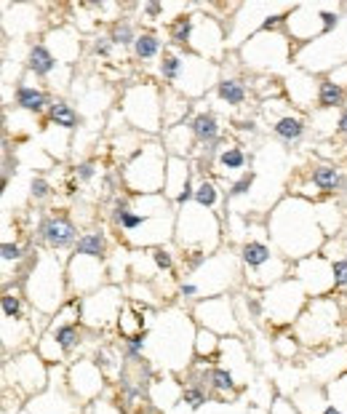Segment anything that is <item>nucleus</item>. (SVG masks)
<instances>
[{
  "instance_id": "16",
  "label": "nucleus",
  "mask_w": 347,
  "mask_h": 414,
  "mask_svg": "<svg viewBox=\"0 0 347 414\" xmlns=\"http://www.w3.org/2000/svg\"><path fill=\"white\" fill-rule=\"evenodd\" d=\"M184 51L195 54L200 59L217 62V65H222L227 59V54H230L224 22H219L211 14H206L198 3L193 5V32H190V41H187V49Z\"/></svg>"
},
{
  "instance_id": "29",
  "label": "nucleus",
  "mask_w": 347,
  "mask_h": 414,
  "mask_svg": "<svg viewBox=\"0 0 347 414\" xmlns=\"http://www.w3.org/2000/svg\"><path fill=\"white\" fill-rule=\"evenodd\" d=\"M246 75V70H227V67H222V80L214 89V99L222 104V110H227V107L230 110L246 107L248 97L254 94Z\"/></svg>"
},
{
  "instance_id": "41",
  "label": "nucleus",
  "mask_w": 347,
  "mask_h": 414,
  "mask_svg": "<svg viewBox=\"0 0 347 414\" xmlns=\"http://www.w3.org/2000/svg\"><path fill=\"white\" fill-rule=\"evenodd\" d=\"M46 121L51 123V126H56V128H62V131H75L77 126H80V110L75 107L73 102H67V99L56 97L53 102H51L49 113H46Z\"/></svg>"
},
{
  "instance_id": "1",
  "label": "nucleus",
  "mask_w": 347,
  "mask_h": 414,
  "mask_svg": "<svg viewBox=\"0 0 347 414\" xmlns=\"http://www.w3.org/2000/svg\"><path fill=\"white\" fill-rule=\"evenodd\" d=\"M265 225L270 244L289 262L321 254L328 241L318 220L315 203L297 195H280L278 203L265 214Z\"/></svg>"
},
{
  "instance_id": "4",
  "label": "nucleus",
  "mask_w": 347,
  "mask_h": 414,
  "mask_svg": "<svg viewBox=\"0 0 347 414\" xmlns=\"http://www.w3.org/2000/svg\"><path fill=\"white\" fill-rule=\"evenodd\" d=\"M155 78L190 102H200L203 97L208 99V94H214V89L219 86L222 65L200 59L195 54L169 43L160 62L155 65Z\"/></svg>"
},
{
  "instance_id": "30",
  "label": "nucleus",
  "mask_w": 347,
  "mask_h": 414,
  "mask_svg": "<svg viewBox=\"0 0 347 414\" xmlns=\"http://www.w3.org/2000/svg\"><path fill=\"white\" fill-rule=\"evenodd\" d=\"M251 163H254V155L246 150V145L243 142H232L227 137V142H224V147L217 155V163H214V176L235 182L238 176L246 174V169H251Z\"/></svg>"
},
{
  "instance_id": "55",
  "label": "nucleus",
  "mask_w": 347,
  "mask_h": 414,
  "mask_svg": "<svg viewBox=\"0 0 347 414\" xmlns=\"http://www.w3.org/2000/svg\"><path fill=\"white\" fill-rule=\"evenodd\" d=\"M267 414H299V409L286 398V395H275L273 404H270V412Z\"/></svg>"
},
{
  "instance_id": "23",
  "label": "nucleus",
  "mask_w": 347,
  "mask_h": 414,
  "mask_svg": "<svg viewBox=\"0 0 347 414\" xmlns=\"http://www.w3.org/2000/svg\"><path fill=\"white\" fill-rule=\"evenodd\" d=\"M291 275L304 286V292L310 294V299L337 294V286H334V268H331V260H328L323 251L291 262Z\"/></svg>"
},
{
  "instance_id": "44",
  "label": "nucleus",
  "mask_w": 347,
  "mask_h": 414,
  "mask_svg": "<svg viewBox=\"0 0 347 414\" xmlns=\"http://www.w3.org/2000/svg\"><path fill=\"white\" fill-rule=\"evenodd\" d=\"M315 209H318V220H321L326 238H331V235L337 238L342 230V209L334 200H321V203H315Z\"/></svg>"
},
{
  "instance_id": "58",
  "label": "nucleus",
  "mask_w": 347,
  "mask_h": 414,
  "mask_svg": "<svg viewBox=\"0 0 347 414\" xmlns=\"http://www.w3.org/2000/svg\"><path fill=\"white\" fill-rule=\"evenodd\" d=\"M134 414H160V412H158V409H152V406H149V404H147V406H142V409H136V412H134Z\"/></svg>"
},
{
  "instance_id": "50",
  "label": "nucleus",
  "mask_w": 347,
  "mask_h": 414,
  "mask_svg": "<svg viewBox=\"0 0 347 414\" xmlns=\"http://www.w3.org/2000/svg\"><path fill=\"white\" fill-rule=\"evenodd\" d=\"M99 174H101V163L99 161H94V158L80 161V163H75L73 166V179L77 182V185H86V182L97 179Z\"/></svg>"
},
{
  "instance_id": "26",
  "label": "nucleus",
  "mask_w": 347,
  "mask_h": 414,
  "mask_svg": "<svg viewBox=\"0 0 347 414\" xmlns=\"http://www.w3.org/2000/svg\"><path fill=\"white\" fill-rule=\"evenodd\" d=\"M318 86H321V78L304 73L297 65L283 75V97L289 99V104L299 113L318 110Z\"/></svg>"
},
{
  "instance_id": "37",
  "label": "nucleus",
  "mask_w": 347,
  "mask_h": 414,
  "mask_svg": "<svg viewBox=\"0 0 347 414\" xmlns=\"http://www.w3.org/2000/svg\"><path fill=\"white\" fill-rule=\"evenodd\" d=\"M166 41H163V35L155 30V27H142L139 30V35H136V41H134V46H131V56H134V62H139L142 67L149 65V62H160V56H163V51H166Z\"/></svg>"
},
{
  "instance_id": "43",
  "label": "nucleus",
  "mask_w": 347,
  "mask_h": 414,
  "mask_svg": "<svg viewBox=\"0 0 347 414\" xmlns=\"http://www.w3.org/2000/svg\"><path fill=\"white\" fill-rule=\"evenodd\" d=\"M0 262H3V278L11 273V265L16 268V273L25 278V270H19L22 265L27 262V249L16 238H11V241H3L0 244Z\"/></svg>"
},
{
  "instance_id": "42",
  "label": "nucleus",
  "mask_w": 347,
  "mask_h": 414,
  "mask_svg": "<svg viewBox=\"0 0 347 414\" xmlns=\"http://www.w3.org/2000/svg\"><path fill=\"white\" fill-rule=\"evenodd\" d=\"M342 107H347V91L342 86L331 83L328 78H321V86H318V110L337 113Z\"/></svg>"
},
{
  "instance_id": "20",
  "label": "nucleus",
  "mask_w": 347,
  "mask_h": 414,
  "mask_svg": "<svg viewBox=\"0 0 347 414\" xmlns=\"http://www.w3.org/2000/svg\"><path fill=\"white\" fill-rule=\"evenodd\" d=\"M35 235H38V246H43V249H49L53 254L70 260V254L75 251L83 230L77 227V222L67 211H49L46 217H40V222H38Z\"/></svg>"
},
{
  "instance_id": "31",
  "label": "nucleus",
  "mask_w": 347,
  "mask_h": 414,
  "mask_svg": "<svg viewBox=\"0 0 347 414\" xmlns=\"http://www.w3.org/2000/svg\"><path fill=\"white\" fill-rule=\"evenodd\" d=\"M158 316V310H152L147 305H139L134 299L125 297V305L118 318V329H115V337L118 340H128V337H136V334H147L152 321Z\"/></svg>"
},
{
  "instance_id": "19",
  "label": "nucleus",
  "mask_w": 347,
  "mask_h": 414,
  "mask_svg": "<svg viewBox=\"0 0 347 414\" xmlns=\"http://www.w3.org/2000/svg\"><path fill=\"white\" fill-rule=\"evenodd\" d=\"M29 414H83L86 406L75 401L67 388V366H51V382L43 393L29 398L25 404Z\"/></svg>"
},
{
  "instance_id": "48",
  "label": "nucleus",
  "mask_w": 347,
  "mask_h": 414,
  "mask_svg": "<svg viewBox=\"0 0 347 414\" xmlns=\"http://www.w3.org/2000/svg\"><path fill=\"white\" fill-rule=\"evenodd\" d=\"M326 395H328V404L337 406L339 412L347 414V371H342L339 377H334L328 385H326Z\"/></svg>"
},
{
  "instance_id": "56",
  "label": "nucleus",
  "mask_w": 347,
  "mask_h": 414,
  "mask_svg": "<svg viewBox=\"0 0 347 414\" xmlns=\"http://www.w3.org/2000/svg\"><path fill=\"white\" fill-rule=\"evenodd\" d=\"M326 78H328L331 83H337V86H342V89H345V91H347V62H345V65H339V67H334V70H331V73L326 75Z\"/></svg>"
},
{
  "instance_id": "54",
  "label": "nucleus",
  "mask_w": 347,
  "mask_h": 414,
  "mask_svg": "<svg viewBox=\"0 0 347 414\" xmlns=\"http://www.w3.org/2000/svg\"><path fill=\"white\" fill-rule=\"evenodd\" d=\"M331 268H334V286H337V294H342L347 289V257L334 260Z\"/></svg>"
},
{
  "instance_id": "7",
  "label": "nucleus",
  "mask_w": 347,
  "mask_h": 414,
  "mask_svg": "<svg viewBox=\"0 0 347 414\" xmlns=\"http://www.w3.org/2000/svg\"><path fill=\"white\" fill-rule=\"evenodd\" d=\"M235 251H238V260L243 268V286H248V289L265 292V289L275 286L278 281L291 275V262L286 257H280L275 251V246L270 244L265 220H254L251 235Z\"/></svg>"
},
{
  "instance_id": "18",
  "label": "nucleus",
  "mask_w": 347,
  "mask_h": 414,
  "mask_svg": "<svg viewBox=\"0 0 347 414\" xmlns=\"http://www.w3.org/2000/svg\"><path fill=\"white\" fill-rule=\"evenodd\" d=\"M259 110H262V118H265V126L270 128L278 142L283 145H299L304 137H307V121L304 115L294 110L289 104L286 97H278V99H267V102H259Z\"/></svg>"
},
{
  "instance_id": "25",
  "label": "nucleus",
  "mask_w": 347,
  "mask_h": 414,
  "mask_svg": "<svg viewBox=\"0 0 347 414\" xmlns=\"http://www.w3.org/2000/svg\"><path fill=\"white\" fill-rule=\"evenodd\" d=\"M195 182H198V171L193 166V161H187V158H171V155H169L163 195L171 200L176 209L195 200Z\"/></svg>"
},
{
  "instance_id": "36",
  "label": "nucleus",
  "mask_w": 347,
  "mask_h": 414,
  "mask_svg": "<svg viewBox=\"0 0 347 414\" xmlns=\"http://www.w3.org/2000/svg\"><path fill=\"white\" fill-rule=\"evenodd\" d=\"M160 145L166 147V152L171 158H187L193 161L195 150H198V142L193 137V128L190 123H179V126H171V128H163V134L158 137Z\"/></svg>"
},
{
  "instance_id": "34",
  "label": "nucleus",
  "mask_w": 347,
  "mask_h": 414,
  "mask_svg": "<svg viewBox=\"0 0 347 414\" xmlns=\"http://www.w3.org/2000/svg\"><path fill=\"white\" fill-rule=\"evenodd\" d=\"M187 123H190V128H193V137H195L198 147L214 145V142H219V139L227 137L222 128V121H219V115H217L214 110L203 107L200 102H195V113H193V118Z\"/></svg>"
},
{
  "instance_id": "35",
  "label": "nucleus",
  "mask_w": 347,
  "mask_h": 414,
  "mask_svg": "<svg viewBox=\"0 0 347 414\" xmlns=\"http://www.w3.org/2000/svg\"><path fill=\"white\" fill-rule=\"evenodd\" d=\"M299 414H323L328 409V395H326V385L321 382H302L286 395Z\"/></svg>"
},
{
  "instance_id": "60",
  "label": "nucleus",
  "mask_w": 347,
  "mask_h": 414,
  "mask_svg": "<svg viewBox=\"0 0 347 414\" xmlns=\"http://www.w3.org/2000/svg\"><path fill=\"white\" fill-rule=\"evenodd\" d=\"M345 313H347V310H345Z\"/></svg>"
},
{
  "instance_id": "46",
  "label": "nucleus",
  "mask_w": 347,
  "mask_h": 414,
  "mask_svg": "<svg viewBox=\"0 0 347 414\" xmlns=\"http://www.w3.org/2000/svg\"><path fill=\"white\" fill-rule=\"evenodd\" d=\"M273 350H275V356H278V358H283V361H294L304 347H302V342L294 337V332H291V329H283V332H278V334H275Z\"/></svg>"
},
{
  "instance_id": "11",
  "label": "nucleus",
  "mask_w": 347,
  "mask_h": 414,
  "mask_svg": "<svg viewBox=\"0 0 347 414\" xmlns=\"http://www.w3.org/2000/svg\"><path fill=\"white\" fill-rule=\"evenodd\" d=\"M166 169H169V152L160 145V139H147L121 166V190L128 195H155L166 187Z\"/></svg>"
},
{
  "instance_id": "53",
  "label": "nucleus",
  "mask_w": 347,
  "mask_h": 414,
  "mask_svg": "<svg viewBox=\"0 0 347 414\" xmlns=\"http://www.w3.org/2000/svg\"><path fill=\"white\" fill-rule=\"evenodd\" d=\"M29 198H32L35 203L49 200L51 198V182L46 179V176H32V182H29Z\"/></svg>"
},
{
  "instance_id": "15",
  "label": "nucleus",
  "mask_w": 347,
  "mask_h": 414,
  "mask_svg": "<svg viewBox=\"0 0 347 414\" xmlns=\"http://www.w3.org/2000/svg\"><path fill=\"white\" fill-rule=\"evenodd\" d=\"M80 302V321L88 332L94 334H115L118 329V318L125 305V289L123 286H115V284H107L101 286L99 292L88 294Z\"/></svg>"
},
{
  "instance_id": "57",
  "label": "nucleus",
  "mask_w": 347,
  "mask_h": 414,
  "mask_svg": "<svg viewBox=\"0 0 347 414\" xmlns=\"http://www.w3.org/2000/svg\"><path fill=\"white\" fill-rule=\"evenodd\" d=\"M337 137L339 139H347V107H342L337 113Z\"/></svg>"
},
{
  "instance_id": "38",
  "label": "nucleus",
  "mask_w": 347,
  "mask_h": 414,
  "mask_svg": "<svg viewBox=\"0 0 347 414\" xmlns=\"http://www.w3.org/2000/svg\"><path fill=\"white\" fill-rule=\"evenodd\" d=\"M115 246L118 244H112L107 227H88V230H83V235H80L73 254H86V257H97V260L107 262Z\"/></svg>"
},
{
  "instance_id": "24",
  "label": "nucleus",
  "mask_w": 347,
  "mask_h": 414,
  "mask_svg": "<svg viewBox=\"0 0 347 414\" xmlns=\"http://www.w3.org/2000/svg\"><path fill=\"white\" fill-rule=\"evenodd\" d=\"M25 70L32 75V78L43 80V86H51V91L70 86V75H73V67L59 65L43 41H35V43L27 46Z\"/></svg>"
},
{
  "instance_id": "6",
  "label": "nucleus",
  "mask_w": 347,
  "mask_h": 414,
  "mask_svg": "<svg viewBox=\"0 0 347 414\" xmlns=\"http://www.w3.org/2000/svg\"><path fill=\"white\" fill-rule=\"evenodd\" d=\"M294 337L302 342L304 350L321 353L328 347L345 345L347 342V313L339 302L337 294L331 297H318L310 299L304 313L299 316V321L291 326Z\"/></svg>"
},
{
  "instance_id": "2",
  "label": "nucleus",
  "mask_w": 347,
  "mask_h": 414,
  "mask_svg": "<svg viewBox=\"0 0 347 414\" xmlns=\"http://www.w3.org/2000/svg\"><path fill=\"white\" fill-rule=\"evenodd\" d=\"M195 334L198 323L190 308L163 305L147 332V358L158 371L182 374L195 361Z\"/></svg>"
},
{
  "instance_id": "59",
  "label": "nucleus",
  "mask_w": 347,
  "mask_h": 414,
  "mask_svg": "<svg viewBox=\"0 0 347 414\" xmlns=\"http://www.w3.org/2000/svg\"><path fill=\"white\" fill-rule=\"evenodd\" d=\"M323 414H345V412H339L337 406H331V404H328V409H326V412H323Z\"/></svg>"
},
{
  "instance_id": "22",
  "label": "nucleus",
  "mask_w": 347,
  "mask_h": 414,
  "mask_svg": "<svg viewBox=\"0 0 347 414\" xmlns=\"http://www.w3.org/2000/svg\"><path fill=\"white\" fill-rule=\"evenodd\" d=\"M67 284L73 299H83L88 294L99 292L101 286L110 284V273L107 262L97 257H86V254H70L67 260Z\"/></svg>"
},
{
  "instance_id": "27",
  "label": "nucleus",
  "mask_w": 347,
  "mask_h": 414,
  "mask_svg": "<svg viewBox=\"0 0 347 414\" xmlns=\"http://www.w3.org/2000/svg\"><path fill=\"white\" fill-rule=\"evenodd\" d=\"M49 51L53 54V59L59 62V65H64V67H73L75 62L80 59V54H83V43H80V30L75 25H56V27H49L46 32H43V38H40Z\"/></svg>"
},
{
  "instance_id": "17",
  "label": "nucleus",
  "mask_w": 347,
  "mask_h": 414,
  "mask_svg": "<svg viewBox=\"0 0 347 414\" xmlns=\"http://www.w3.org/2000/svg\"><path fill=\"white\" fill-rule=\"evenodd\" d=\"M190 313L195 318L200 329H208L214 334H219L222 340L227 337H243V323L238 318L235 308V294H222V297H211V299H200L190 308Z\"/></svg>"
},
{
  "instance_id": "10",
  "label": "nucleus",
  "mask_w": 347,
  "mask_h": 414,
  "mask_svg": "<svg viewBox=\"0 0 347 414\" xmlns=\"http://www.w3.org/2000/svg\"><path fill=\"white\" fill-rule=\"evenodd\" d=\"M118 110L123 113L128 128L158 139L163 134V86L155 78L128 83L121 91Z\"/></svg>"
},
{
  "instance_id": "39",
  "label": "nucleus",
  "mask_w": 347,
  "mask_h": 414,
  "mask_svg": "<svg viewBox=\"0 0 347 414\" xmlns=\"http://www.w3.org/2000/svg\"><path fill=\"white\" fill-rule=\"evenodd\" d=\"M195 113V102L182 97L169 86H163V128H171L179 123H187Z\"/></svg>"
},
{
  "instance_id": "8",
  "label": "nucleus",
  "mask_w": 347,
  "mask_h": 414,
  "mask_svg": "<svg viewBox=\"0 0 347 414\" xmlns=\"http://www.w3.org/2000/svg\"><path fill=\"white\" fill-rule=\"evenodd\" d=\"M224 217L208 211L198 203L176 209V233L174 246L182 254H217L224 249Z\"/></svg>"
},
{
  "instance_id": "45",
  "label": "nucleus",
  "mask_w": 347,
  "mask_h": 414,
  "mask_svg": "<svg viewBox=\"0 0 347 414\" xmlns=\"http://www.w3.org/2000/svg\"><path fill=\"white\" fill-rule=\"evenodd\" d=\"M219 350H222V337L198 326V334H195V358L198 361H217Z\"/></svg>"
},
{
  "instance_id": "33",
  "label": "nucleus",
  "mask_w": 347,
  "mask_h": 414,
  "mask_svg": "<svg viewBox=\"0 0 347 414\" xmlns=\"http://www.w3.org/2000/svg\"><path fill=\"white\" fill-rule=\"evenodd\" d=\"M217 364L224 366L227 371H232L241 385H246L248 380H251V374H254L243 337H227V340H222V350H219Z\"/></svg>"
},
{
  "instance_id": "12",
  "label": "nucleus",
  "mask_w": 347,
  "mask_h": 414,
  "mask_svg": "<svg viewBox=\"0 0 347 414\" xmlns=\"http://www.w3.org/2000/svg\"><path fill=\"white\" fill-rule=\"evenodd\" d=\"M345 8L339 5H321V3H302L291 5L289 16H286V35L294 41V46H310L315 41H321L326 35L337 32L345 25Z\"/></svg>"
},
{
  "instance_id": "51",
  "label": "nucleus",
  "mask_w": 347,
  "mask_h": 414,
  "mask_svg": "<svg viewBox=\"0 0 347 414\" xmlns=\"http://www.w3.org/2000/svg\"><path fill=\"white\" fill-rule=\"evenodd\" d=\"M88 49H91V54L97 56V59H104V62H110L112 56H115V43L110 41V35L107 32H97L94 38H91V43H88Z\"/></svg>"
},
{
  "instance_id": "28",
  "label": "nucleus",
  "mask_w": 347,
  "mask_h": 414,
  "mask_svg": "<svg viewBox=\"0 0 347 414\" xmlns=\"http://www.w3.org/2000/svg\"><path fill=\"white\" fill-rule=\"evenodd\" d=\"M53 94H51L49 89H43V83L38 80V78H32V75L25 70V78L16 83V89H14V104H16V110L19 113H27V115H46L51 107V102H53Z\"/></svg>"
},
{
  "instance_id": "52",
  "label": "nucleus",
  "mask_w": 347,
  "mask_h": 414,
  "mask_svg": "<svg viewBox=\"0 0 347 414\" xmlns=\"http://www.w3.org/2000/svg\"><path fill=\"white\" fill-rule=\"evenodd\" d=\"M83 414H125L121 406H118V401L110 395V390L101 395L99 401H94V404H88L86 406V412Z\"/></svg>"
},
{
  "instance_id": "14",
  "label": "nucleus",
  "mask_w": 347,
  "mask_h": 414,
  "mask_svg": "<svg viewBox=\"0 0 347 414\" xmlns=\"http://www.w3.org/2000/svg\"><path fill=\"white\" fill-rule=\"evenodd\" d=\"M310 302V294L304 292V286L299 284L294 275L278 281L275 286L262 292V305H265V323L275 329V332H283V329H291L299 321V316L304 313Z\"/></svg>"
},
{
  "instance_id": "49",
  "label": "nucleus",
  "mask_w": 347,
  "mask_h": 414,
  "mask_svg": "<svg viewBox=\"0 0 347 414\" xmlns=\"http://www.w3.org/2000/svg\"><path fill=\"white\" fill-rule=\"evenodd\" d=\"M208 404H211V393L203 388V385H184V390H182V406L203 409Z\"/></svg>"
},
{
  "instance_id": "5",
  "label": "nucleus",
  "mask_w": 347,
  "mask_h": 414,
  "mask_svg": "<svg viewBox=\"0 0 347 414\" xmlns=\"http://www.w3.org/2000/svg\"><path fill=\"white\" fill-rule=\"evenodd\" d=\"M241 289H243V268H241L238 251L232 246H224L222 251H217L206 260V265L198 273L179 278L176 299L184 302L187 308H193L200 299L235 294Z\"/></svg>"
},
{
  "instance_id": "3",
  "label": "nucleus",
  "mask_w": 347,
  "mask_h": 414,
  "mask_svg": "<svg viewBox=\"0 0 347 414\" xmlns=\"http://www.w3.org/2000/svg\"><path fill=\"white\" fill-rule=\"evenodd\" d=\"M22 289L32 310L53 318L73 299L67 284V260L43 246H35L22 278Z\"/></svg>"
},
{
  "instance_id": "21",
  "label": "nucleus",
  "mask_w": 347,
  "mask_h": 414,
  "mask_svg": "<svg viewBox=\"0 0 347 414\" xmlns=\"http://www.w3.org/2000/svg\"><path fill=\"white\" fill-rule=\"evenodd\" d=\"M67 388L75 395V401L80 406H88L94 401H99L101 395L110 390V382L104 377V371L91 356H83L67 366Z\"/></svg>"
},
{
  "instance_id": "47",
  "label": "nucleus",
  "mask_w": 347,
  "mask_h": 414,
  "mask_svg": "<svg viewBox=\"0 0 347 414\" xmlns=\"http://www.w3.org/2000/svg\"><path fill=\"white\" fill-rule=\"evenodd\" d=\"M107 35H110V41L115 43V49H131L134 46V41H136V35H139V30L134 27V19H118L115 25H110L107 30Z\"/></svg>"
},
{
  "instance_id": "32",
  "label": "nucleus",
  "mask_w": 347,
  "mask_h": 414,
  "mask_svg": "<svg viewBox=\"0 0 347 414\" xmlns=\"http://www.w3.org/2000/svg\"><path fill=\"white\" fill-rule=\"evenodd\" d=\"M182 380L171 371H158V377L149 385V406L160 414H169L174 406H182Z\"/></svg>"
},
{
  "instance_id": "40",
  "label": "nucleus",
  "mask_w": 347,
  "mask_h": 414,
  "mask_svg": "<svg viewBox=\"0 0 347 414\" xmlns=\"http://www.w3.org/2000/svg\"><path fill=\"white\" fill-rule=\"evenodd\" d=\"M203 209L217 211V214H227V193L222 190V185L217 182V176H198L195 182V200Z\"/></svg>"
},
{
  "instance_id": "9",
  "label": "nucleus",
  "mask_w": 347,
  "mask_h": 414,
  "mask_svg": "<svg viewBox=\"0 0 347 414\" xmlns=\"http://www.w3.org/2000/svg\"><path fill=\"white\" fill-rule=\"evenodd\" d=\"M243 70L248 75H275L283 78L294 67V56H297V46L294 41L286 35V30L278 32H256L251 35L241 49L235 51Z\"/></svg>"
},
{
  "instance_id": "13",
  "label": "nucleus",
  "mask_w": 347,
  "mask_h": 414,
  "mask_svg": "<svg viewBox=\"0 0 347 414\" xmlns=\"http://www.w3.org/2000/svg\"><path fill=\"white\" fill-rule=\"evenodd\" d=\"M49 382L51 366L38 356L35 347L3 358V390H14L25 404L49 388Z\"/></svg>"
}]
</instances>
